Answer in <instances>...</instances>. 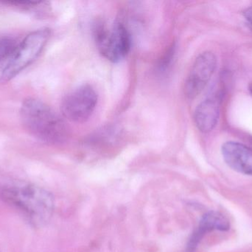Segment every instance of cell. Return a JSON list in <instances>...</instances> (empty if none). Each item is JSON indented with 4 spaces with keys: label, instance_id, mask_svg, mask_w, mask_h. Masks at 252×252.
Instances as JSON below:
<instances>
[{
    "label": "cell",
    "instance_id": "6da1fadb",
    "mask_svg": "<svg viewBox=\"0 0 252 252\" xmlns=\"http://www.w3.org/2000/svg\"><path fill=\"white\" fill-rule=\"evenodd\" d=\"M0 198L22 212L35 225L48 221L54 210V198L50 192L16 178L0 176Z\"/></svg>",
    "mask_w": 252,
    "mask_h": 252
},
{
    "label": "cell",
    "instance_id": "7a4b0ae2",
    "mask_svg": "<svg viewBox=\"0 0 252 252\" xmlns=\"http://www.w3.org/2000/svg\"><path fill=\"white\" fill-rule=\"evenodd\" d=\"M20 115L25 129L42 142L60 144L67 137V128L64 121L41 101L26 99L21 108Z\"/></svg>",
    "mask_w": 252,
    "mask_h": 252
},
{
    "label": "cell",
    "instance_id": "3957f363",
    "mask_svg": "<svg viewBox=\"0 0 252 252\" xmlns=\"http://www.w3.org/2000/svg\"><path fill=\"white\" fill-rule=\"evenodd\" d=\"M50 30L44 28L32 31L17 46L10 62L3 71L4 81L14 78L39 56L50 37Z\"/></svg>",
    "mask_w": 252,
    "mask_h": 252
},
{
    "label": "cell",
    "instance_id": "277c9868",
    "mask_svg": "<svg viewBox=\"0 0 252 252\" xmlns=\"http://www.w3.org/2000/svg\"><path fill=\"white\" fill-rule=\"evenodd\" d=\"M94 36L99 51L111 62H121L130 51L131 38L122 22H116L110 28L102 22L96 24Z\"/></svg>",
    "mask_w": 252,
    "mask_h": 252
},
{
    "label": "cell",
    "instance_id": "5b68a950",
    "mask_svg": "<svg viewBox=\"0 0 252 252\" xmlns=\"http://www.w3.org/2000/svg\"><path fill=\"white\" fill-rule=\"evenodd\" d=\"M97 104L95 90L92 86L84 84L66 95L62 101V114L72 122L84 123L92 116Z\"/></svg>",
    "mask_w": 252,
    "mask_h": 252
},
{
    "label": "cell",
    "instance_id": "8992f818",
    "mask_svg": "<svg viewBox=\"0 0 252 252\" xmlns=\"http://www.w3.org/2000/svg\"><path fill=\"white\" fill-rule=\"evenodd\" d=\"M217 63V57L213 52L198 55L185 81V95L188 99H195L204 90L214 74Z\"/></svg>",
    "mask_w": 252,
    "mask_h": 252
},
{
    "label": "cell",
    "instance_id": "52a82bcc",
    "mask_svg": "<svg viewBox=\"0 0 252 252\" xmlns=\"http://www.w3.org/2000/svg\"><path fill=\"white\" fill-rule=\"evenodd\" d=\"M223 160L232 170L241 174L252 176V149L235 142H226L222 145Z\"/></svg>",
    "mask_w": 252,
    "mask_h": 252
},
{
    "label": "cell",
    "instance_id": "ba28073f",
    "mask_svg": "<svg viewBox=\"0 0 252 252\" xmlns=\"http://www.w3.org/2000/svg\"><path fill=\"white\" fill-rule=\"evenodd\" d=\"M220 116V100L209 98L199 104L194 112V121L202 133L211 132L217 125Z\"/></svg>",
    "mask_w": 252,
    "mask_h": 252
},
{
    "label": "cell",
    "instance_id": "9c48e42d",
    "mask_svg": "<svg viewBox=\"0 0 252 252\" xmlns=\"http://www.w3.org/2000/svg\"><path fill=\"white\" fill-rule=\"evenodd\" d=\"M230 229V223L226 216L218 212L207 213L200 223L196 232L193 235L190 241L189 248L193 250L201 238L207 232L213 230L228 231Z\"/></svg>",
    "mask_w": 252,
    "mask_h": 252
},
{
    "label": "cell",
    "instance_id": "30bf717a",
    "mask_svg": "<svg viewBox=\"0 0 252 252\" xmlns=\"http://www.w3.org/2000/svg\"><path fill=\"white\" fill-rule=\"evenodd\" d=\"M17 46L13 38L10 37L0 38V62L10 56H13Z\"/></svg>",
    "mask_w": 252,
    "mask_h": 252
},
{
    "label": "cell",
    "instance_id": "8fae6325",
    "mask_svg": "<svg viewBox=\"0 0 252 252\" xmlns=\"http://www.w3.org/2000/svg\"><path fill=\"white\" fill-rule=\"evenodd\" d=\"M244 18L252 29V5L246 9L244 12Z\"/></svg>",
    "mask_w": 252,
    "mask_h": 252
},
{
    "label": "cell",
    "instance_id": "7c38bea8",
    "mask_svg": "<svg viewBox=\"0 0 252 252\" xmlns=\"http://www.w3.org/2000/svg\"><path fill=\"white\" fill-rule=\"evenodd\" d=\"M250 91L251 92V93L252 94V84H250Z\"/></svg>",
    "mask_w": 252,
    "mask_h": 252
}]
</instances>
